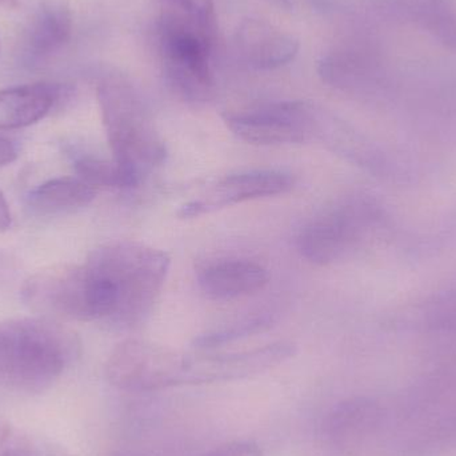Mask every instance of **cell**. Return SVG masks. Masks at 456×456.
Segmentation results:
<instances>
[{
	"label": "cell",
	"instance_id": "6da1fadb",
	"mask_svg": "<svg viewBox=\"0 0 456 456\" xmlns=\"http://www.w3.org/2000/svg\"><path fill=\"white\" fill-rule=\"evenodd\" d=\"M77 353L69 330L50 319L0 323V388L40 394L63 374Z\"/></svg>",
	"mask_w": 456,
	"mask_h": 456
},
{
	"label": "cell",
	"instance_id": "7a4b0ae2",
	"mask_svg": "<svg viewBox=\"0 0 456 456\" xmlns=\"http://www.w3.org/2000/svg\"><path fill=\"white\" fill-rule=\"evenodd\" d=\"M98 101L112 159L138 186L144 175L165 162V141L127 80L118 77L102 80Z\"/></svg>",
	"mask_w": 456,
	"mask_h": 456
},
{
	"label": "cell",
	"instance_id": "3957f363",
	"mask_svg": "<svg viewBox=\"0 0 456 456\" xmlns=\"http://www.w3.org/2000/svg\"><path fill=\"white\" fill-rule=\"evenodd\" d=\"M101 268L119 297L118 326H134L150 313L170 270L171 259L162 249L138 241H112L87 257Z\"/></svg>",
	"mask_w": 456,
	"mask_h": 456
},
{
	"label": "cell",
	"instance_id": "277c9868",
	"mask_svg": "<svg viewBox=\"0 0 456 456\" xmlns=\"http://www.w3.org/2000/svg\"><path fill=\"white\" fill-rule=\"evenodd\" d=\"M158 50L166 79L184 101L205 103L214 96L213 71L210 56L213 48L208 45L194 15L166 13L158 21Z\"/></svg>",
	"mask_w": 456,
	"mask_h": 456
},
{
	"label": "cell",
	"instance_id": "5b68a950",
	"mask_svg": "<svg viewBox=\"0 0 456 456\" xmlns=\"http://www.w3.org/2000/svg\"><path fill=\"white\" fill-rule=\"evenodd\" d=\"M295 354L297 347L289 342L231 354H187L166 347L162 359L163 387L244 379L275 369Z\"/></svg>",
	"mask_w": 456,
	"mask_h": 456
},
{
	"label": "cell",
	"instance_id": "8992f818",
	"mask_svg": "<svg viewBox=\"0 0 456 456\" xmlns=\"http://www.w3.org/2000/svg\"><path fill=\"white\" fill-rule=\"evenodd\" d=\"M329 115L305 102H278L226 115L233 135L257 146L295 144L318 139Z\"/></svg>",
	"mask_w": 456,
	"mask_h": 456
},
{
	"label": "cell",
	"instance_id": "52a82bcc",
	"mask_svg": "<svg viewBox=\"0 0 456 456\" xmlns=\"http://www.w3.org/2000/svg\"><path fill=\"white\" fill-rule=\"evenodd\" d=\"M372 218L371 206L358 200L330 208L300 230L297 248L314 265L337 262L355 246Z\"/></svg>",
	"mask_w": 456,
	"mask_h": 456
},
{
	"label": "cell",
	"instance_id": "ba28073f",
	"mask_svg": "<svg viewBox=\"0 0 456 456\" xmlns=\"http://www.w3.org/2000/svg\"><path fill=\"white\" fill-rule=\"evenodd\" d=\"M292 187L294 178L281 171L262 170L235 174L221 179L200 200L182 206L178 216L184 219L195 218L248 200L286 194Z\"/></svg>",
	"mask_w": 456,
	"mask_h": 456
},
{
	"label": "cell",
	"instance_id": "9c48e42d",
	"mask_svg": "<svg viewBox=\"0 0 456 456\" xmlns=\"http://www.w3.org/2000/svg\"><path fill=\"white\" fill-rule=\"evenodd\" d=\"M71 94L72 88L61 83H34L0 91V130H19L40 122Z\"/></svg>",
	"mask_w": 456,
	"mask_h": 456
},
{
	"label": "cell",
	"instance_id": "30bf717a",
	"mask_svg": "<svg viewBox=\"0 0 456 456\" xmlns=\"http://www.w3.org/2000/svg\"><path fill=\"white\" fill-rule=\"evenodd\" d=\"M236 47L252 69H275L294 61L299 40L267 21L248 19L236 31Z\"/></svg>",
	"mask_w": 456,
	"mask_h": 456
},
{
	"label": "cell",
	"instance_id": "8fae6325",
	"mask_svg": "<svg viewBox=\"0 0 456 456\" xmlns=\"http://www.w3.org/2000/svg\"><path fill=\"white\" fill-rule=\"evenodd\" d=\"M71 12L61 3H45L32 16L21 39V59L27 64L48 61L69 42Z\"/></svg>",
	"mask_w": 456,
	"mask_h": 456
},
{
	"label": "cell",
	"instance_id": "7c38bea8",
	"mask_svg": "<svg viewBox=\"0 0 456 456\" xmlns=\"http://www.w3.org/2000/svg\"><path fill=\"white\" fill-rule=\"evenodd\" d=\"M198 281L202 291L211 299L232 300L265 289L270 275L256 263L224 260L203 268Z\"/></svg>",
	"mask_w": 456,
	"mask_h": 456
},
{
	"label": "cell",
	"instance_id": "4fadbf2b",
	"mask_svg": "<svg viewBox=\"0 0 456 456\" xmlns=\"http://www.w3.org/2000/svg\"><path fill=\"white\" fill-rule=\"evenodd\" d=\"M383 419V409L366 396L345 399L332 407L323 422V434L332 444H345L374 433Z\"/></svg>",
	"mask_w": 456,
	"mask_h": 456
},
{
	"label": "cell",
	"instance_id": "5bb4252c",
	"mask_svg": "<svg viewBox=\"0 0 456 456\" xmlns=\"http://www.w3.org/2000/svg\"><path fill=\"white\" fill-rule=\"evenodd\" d=\"M96 197L95 187L80 178H56L31 190L27 205L39 213H61L90 205Z\"/></svg>",
	"mask_w": 456,
	"mask_h": 456
},
{
	"label": "cell",
	"instance_id": "9a60e30c",
	"mask_svg": "<svg viewBox=\"0 0 456 456\" xmlns=\"http://www.w3.org/2000/svg\"><path fill=\"white\" fill-rule=\"evenodd\" d=\"M404 12L425 27L442 45L456 51V13L450 0H415Z\"/></svg>",
	"mask_w": 456,
	"mask_h": 456
},
{
	"label": "cell",
	"instance_id": "2e32d148",
	"mask_svg": "<svg viewBox=\"0 0 456 456\" xmlns=\"http://www.w3.org/2000/svg\"><path fill=\"white\" fill-rule=\"evenodd\" d=\"M75 171L86 183L93 187H135L134 179L115 162L93 155L75 158Z\"/></svg>",
	"mask_w": 456,
	"mask_h": 456
},
{
	"label": "cell",
	"instance_id": "e0dca14e",
	"mask_svg": "<svg viewBox=\"0 0 456 456\" xmlns=\"http://www.w3.org/2000/svg\"><path fill=\"white\" fill-rule=\"evenodd\" d=\"M270 323L271 319L265 318V316L252 319V321L236 324L231 329L222 330V331L214 332V334L202 335V337L195 339L194 347H197L198 350H211V348L218 347V346L224 345V343L256 334V332L262 331L265 327L270 326Z\"/></svg>",
	"mask_w": 456,
	"mask_h": 456
},
{
	"label": "cell",
	"instance_id": "ac0fdd59",
	"mask_svg": "<svg viewBox=\"0 0 456 456\" xmlns=\"http://www.w3.org/2000/svg\"><path fill=\"white\" fill-rule=\"evenodd\" d=\"M0 456H61L42 442L19 431L7 430L0 439Z\"/></svg>",
	"mask_w": 456,
	"mask_h": 456
},
{
	"label": "cell",
	"instance_id": "d6986e66",
	"mask_svg": "<svg viewBox=\"0 0 456 456\" xmlns=\"http://www.w3.org/2000/svg\"><path fill=\"white\" fill-rule=\"evenodd\" d=\"M203 456H265V452L254 442L236 441L216 447Z\"/></svg>",
	"mask_w": 456,
	"mask_h": 456
},
{
	"label": "cell",
	"instance_id": "ffe728a7",
	"mask_svg": "<svg viewBox=\"0 0 456 456\" xmlns=\"http://www.w3.org/2000/svg\"><path fill=\"white\" fill-rule=\"evenodd\" d=\"M18 159V150L10 139L0 135V167L12 165Z\"/></svg>",
	"mask_w": 456,
	"mask_h": 456
},
{
	"label": "cell",
	"instance_id": "44dd1931",
	"mask_svg": "<svg viewBox=\"0 0 456 456\" xmlns=\"http://www.w3.org/2000/svg\"><path fill=\"white\" fill-rule=\"evenodd\" d=\"M12 226V214L5 195L0 190V233L5 232Z\"/></svg>",
	"mask_w": 456,
	"mask_h": 456
},
{
	"label": "cell",
	"instance_id": "7402d4cb",
	"mask_svg": "<svg viewBox=\"0 0 456 456\" xmlns=\"http://www.w3.org/2000/svg\"><path fill=\"white\" fill-rule=\"evenodd\" d=\"M166 2L181 10L182 12H184V15H194L200 8L197 0H166Z\"/></svg>",
	"mask_w": 456,
	"mask_h": 456
},
{
	"label": "cell",
	"instance_id": "603a6c76",
	"mask_svg": "<svg viewBox=\"0 0 456 456\" xmlns=\"http://www.w3.org/2000/svg\"><path fill=\"white\" fill-rule=\"evenodd\" d=\"M16 4H18V0H0V7L8 8V10L16 7Z\"/></svg>",
	"mask_w": 456,
	"mask_h": 456
},
{
	"label": "cell",
	"instance_id": "cb8c5ba5",
	"mask_svg": "<svg viewBox=\"0 0 456 456\" xmlns=\"http://www.w3.org/2000/svg\"><path fill=\"white\" fill-rule=\"evenodd\" d=\"M273 2L278 3V4L281 5V7H284V8H291L292 7L291 0H273Z\"/></svg>",
	"mask_w": 456,
	"mask_h": 456
}]
</instances>
